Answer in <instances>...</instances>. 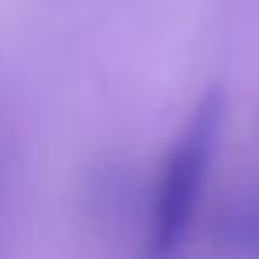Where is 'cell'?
Returning a JSON list of instances; mask_svg holds the SVG:
<instances>
[{
    "label": "cell",
    "mask_w": 259,
    "mask_h": 259,
    "mask_svg": "<svg viewBox=\"0 0 259 259\" xmlns=\"http://www.w3.org/2000/svg\"><path fill=\"white\" fill-rule=\"evenodd\" d=\"M223 128V92L207 89L167 148L148 217V259H174L190 233Z\"/></svg>",
    "instance_id": "obj_1"
}]
</instances>
